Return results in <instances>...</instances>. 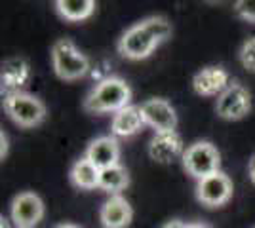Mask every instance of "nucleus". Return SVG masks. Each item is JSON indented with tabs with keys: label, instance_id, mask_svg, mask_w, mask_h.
I'll list each match as a JSON object with an SVG mask.
<instances>
[{
	"label": "nucleus",
	"instance_id": "nucleus-1",
	"mask_svg": "<svg viewBox=\"0 0 255 228\" xmlns=\"http://www.w3.org/2000/svg\"><path fill=\"white\" fill-rule=\"evenodd\" d=\"M129 99H131V89L126 84V80L118 76H107L88 93L84 109L92 114H105V112L117 114L118 110L129 105Z\"/></svg>",
	"mask_w": 255,
	"mask_h": 228
},
{
	"label": "nucleus",
	"instance_id": "nucleus-2",
	"mask_svg": "<svg viewBox=\"0 0 255 228\" xmlns=\"http://www.w3.org/2000/svg\"><path fill=\"white\" fill-rule=\"evenodd\" d=\"M52 63L55 75L61 80H78L90 71V59L76 48L71 38H59L53 44Z\"/></svg>",
	"mask_w": 255,
	"mask_h": 228
},
{
	"label": "nucleus",
	"instance_id": "nucleus-3",
	"mask_svg": "<svg viewBox=\"0 0 255 228\" xmlns=\"http://www.w3.org/2000/svg\"><path fill=\"white\" fill-rule=\"evenodd\" d=\"M4 110L21 128H34L46 116V107H44L42 101L31 93H25V91L6 95L4 97Z\"/></svg>",
	"mask_w": 255,
	"mask_h": 228
},
{
	"label": "nucleus",
	"instance_id": "nucleus-4",
	"mask_svg": "<svg viewBox=\"0 0 255 228\" xmlns=\"http://www.w3.org/2000/svg\"><path fill=\"white\" fill-rule=\"evenodd\" d=\"M181 160H183V167L187 169V173L200 181L204 177L219 171L221 154L212 143L198 141L185 149V154Z\"/></svg>",
	"mask_w": 255,
	"mask_h": 228
},
{
	"label": "nucleus",
	"instance_id": "nucleus-5",
	"mask_svg": "<svg viewBox=\"0 0 255 228\" xmlns=\"http://www.w3.org/2000/svg\"><path fill=\"white\" fill-rule=\"evenodd\" d=\"M233 181L223 171L208 175L196 185V198L206 207H221L233 198Z\"/></svg>",
	"mask_w": 255,
	"mask_h": 228
},
{
	"label": "nucleus",
	"instance_id": "nucleus-6",
	"mask_svg": "<svg viewBox=\"0 0 255 228\" xmlns=\"http://www.w3.org/2000/svg\"><path fill=\"white\" fill-rule=\"evenodd\" d=\"M215 110L223 120H242L252 110V95L244 86L231 84L217 97Z\"/></svg>",
	"mask_w": 255,
	"mask_h": 228
},
{
	"label": "nucleus",
	"instance_id": "nucleus-7",
	"mask_svg": "<svg viewBox=\"0 0 255 228\" xmlns=\"http://www.w3.org/2000/svg\"><path fill=\"white\" fill-rule=\"evenodd\" d=\"M156 46H158V42L143 29L141 23H137V25L129 27L126 33L122 34V38L118 40V52L126 59L139 61V59L149 57L154 52Z\"/></svg>",
	"mask_w": 255,
	"mask_h": 228
},
{
	"label": "nucleus",
	"instance_id": "nucleus-8",
	"mask_svg": "<svg viewBox=\"0 0 255 228\" xmlns=\"http://www.w3.org/2000/svg\"><path fill=\"white\" fill-rule=\"evenodd\" d=\"M141 114L145 118V124L156 130V133H168V131H175L177 128L175 109L162 97L147 99L141 105Z\"/></svg>",
	"mask_w": 255,
	"mask_h": 228
},
{
	"label": "nucleus",
	"instance_id": "nucleus-9",
	"mask_svg": "<svg viewBox=\"0 0 255 228\" xmlns=\"http://www.w3.org/2000/svg\"><path fill=\"white\" fill-rule=\"evenodd\" d=\"M44 217L42 200L34 192H21L11 202V221L15 228H32L36 227Z\"/></svg>",
	"mask_w": 255,
	"mask_h": 228
},
{
	"label": "nucleus",
	"instance_id": "nucleus-10",
	"mask_svg": "<svg viewBox=\"0 0 255 228\" xmlns=\"http://www.w3.org/2000/svg\"><path fill=\"white\" fill-rule=\"evenodd\" d=\"M183 154H185V147L177 131L156 133L149 145V156L158 163H171L179 156L183 158Z\"/></svg>",
	"mask_w": 255,
	"mask_h": 228
},
{
	"label": "nucleus",
	"instance_id": "nucleus-11",
	"mask_svg": "<svg viewBox=\"0 0 255 228\" xmlns=\"http://www.w3.org/2000/svg\"><path fill=\"white\" fill-rule=\"evenodd\" d=\"M31 80V67L23 57H10L2 63L0 71V82H2V91H6V95L21 91Z\"/></svg>",
	"mask_w": 255,
	"mask_h": 228
},
{
	"label": "nucleus",
	"instance_id": "nucleus-12",
	"mask_svg": "<svg viewBox=\"0 0 255 228\" xmlns=\"http://www.w3.org/2000/svg\"><path fill=\"white\" fill-rule=\"evenodd\" d=\"M229 84V73L223 67H206L200 73H196L192 78V87L198 95L204 97H213V95H221Z\"/></svg>",
	"mask_w": 255,
	"mask_h": 228
},
{
	"label": "nucleus",
	"instance_id": "nucleus-13",
	"mask_svg": "<svg viewBox=\"0 0 255 228\" xmlns=\"http://www.w3.org/2000/svg\"><path fill=\"white\" fill-rule=\"evenodd\" d=\"M131 217H133L131 206L120 194L111 196L99 211L101 225L105 228H126L131 223Z\"/></svg>",
	"mask_w": 255,
	"mask_h": 228
},
{
	"label": "nucleus",
	"instance_id": "nucleus-14",
	"mask_svg": "<svg viewBox=\"0 0 255 228\" xmlns=\"http://www.w3.org/2000/svg\"><path fill=\"white\" fill-rule=\"evenodd\" d=\"M86 158L94 163L99 169H107L111 165H117L118 158H120V147L115 137L105 135V137H97L90 143L88 151H86Z\"/></svg>",
	"mask_w": 255,
	"mask_h": 228
},
{
	"label": "nucleus",
	"instance_id": "nucleus-15",
	"mask_svg": "<svg viewBox=\"0 0 255 228\" xmlns=\"http://www.w3.org/2000/svg\"><path fill=\"white\" fill-rule=\"evenodd\" d=\"M143 126H147V124H145V118L141 114V107L128 105L113 116L111 133L115 137H131L143 130Z\"/></svg>",
	"mask_w": 255,
	"mask_h": 228
},
{
	"label": "nucleus",
	"instance_id": "nucleus-16",
	"mask_svg": "<svg viewBox=\"0 0 255 228\" xmlns=\"http://www.w3.org/2000/svg\"><path fill=\"white\" fill-rule=\"evenodd\" d=\"M99 175H101V169L96 167V165L84 156V158L76 160L75 165H73V169H71V181H73V185L78 186V188L92 190V188H97V186H99Z\"/></svg>",
	"mask_w": 255,
	"mask_h": 228
},
{
	"label": "nucleus",
	"instance_id": "nucleus-17",
	"mask_svg": "<svg viewBox=\"0 0 255 228\" xmlns=\"http://www.w3.org/2000/svg\"><path fill=\"white\" fill-rule=\"evenodd\" d=\"M129 185V175H128L126 167H122L120 163L111 165L107 169H101L99 175V188H103L107 192H113L117 196L120 190H124Z\"/></svg>",
	"mask_w": 255,
	"mask_h": 228
},
{
	"label": "nucleus",
	"instance_id": "nucleus-18",
	"mask_svg": "<svg viewBox=\"0 0 255 228\" xmlns=\"http://www.w3.org/2000/svg\"><path fill=\"white\" fill-rule=\"evenodd\" d=\"M55 6H57V11L69 21L86 19L96 10V2L94 0H57Z\"/></svg>",
	"mask_w": 255,
	"mask_h": 228
},
{
	"label": "nucleus",
	"instance_id": "nucleus-19",
	"mask_svg": "<svg viewBox=\"0 0 255 228\" xmlns=\"http://www.w3.org/2000/svg\"><path fill=\"white\" fill-rule=\"evenodd\" d=\"M143 29L156 40V42H164L171 36V25L166 17H160V15H152V17H147L141 21Z\"/></svg>",
	"mask_w": 255,
	"mask_h": 228
},
{
	"label": "nucleus",
	"instance_id": "nucleus-20",
	"mask_svg": "<svg viewBox=\"0 0 255 228\" xmlns=\"http://www.w3.org/2000/svg\"><path fill=\"white\" fill-rule=\"evenodd\" d=\"M240 61L244 65L246 71L255 73V36L248 38L240 50Z\"/></svg>",
	"mask_w": 255,
	"mask_h": 228
},
{
	"label": "nucleus",
	"instance_id": "nucleus-21",
	"mask_svg": "<svg viewBox=\"0 0 255 228\" xmlns=\"http://www.w3.org/2000/svg\"><path fill=\"white\" fill-rule=\"evenodd\" d=\"M234 11L246 21H255V0H240V2H236Z\"/></svg>",
	"mask_w": 255,
	"mask_h": 228
},
{
	"label": "nucleus",
	"instance_id": "nucleus-22",
	"mask_svg": "<svg viewBox=\"0 0 255 228\" xmlns=\"http://www.w3.org/2000/svg\"><path fill=\"white\" fill-rule=\"evenodd\" d=\"M248 175H250L252 183L255 185V154L252 156V160H250V163H248Z\"/></svg>",
	"mask_w": 255,
	"mask_h": 228
},
{
	"label": "nucleus",
	"instance_id": "nucleus-23",
	"mask_svg": "<svg viewBox=\"0 0 255 228\" xmlns=\"http://www.w3.org/2000/svg\"><path fill=\"white\" fill-rule=\"evenodd\" d=\"M162 228H187V225L181 223V221H170L168 225H164Z\"/></svg>",
	"mask_w": 255,
	"mask_h": 228
},
{
	"label": "nucleus",
	"instance_id": "nucleus-24",
	"mask_svg": "<svg viewBox=\"0 0 255 228\" xmlns=\"http://www.w3.org/2000/svg\"><path fill=\"white\" fill-rule=\"evenodd\" d=\"M6 151H8V147H6V135L2 133V160H4V156H6Z\"/></svg>",
	"mask_w": 255,
	"mask_h": 228
},
{
	"label": "nucleus",
	"instance_id": "nucleus-25",
	"mask_svg": "<svg viewBox=\"0 0 255 228\" xmlns=\"http://www.w3.org/2000/svg\"><path fill=\"white\" fill-rule=\"evenodd\" d=\"M187 228H208L202 223H192V225H187Z\"/></svg>",
	"mask_w": 255,
	"mask_h": 228
},
{
	"label": "nucleus",
	"instance_id": "nucleus-26",
	"mask_svg": "<svg viewBox=\"0 0 255 228\" xmlns=\"http://www.w3.org/2000/svg\"><path fill=\"white\" fill-rule=\"evenodd\" d=\"M57 228H78V227H75V225H69V223H67V225H59Z\"/></svg>",
	"mask_w": 255,
	"mask_h": 228
}]
</instances>
